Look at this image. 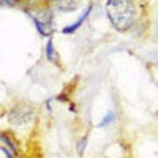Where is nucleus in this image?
<instances>
[{
	"label": "nucleus",
	"mask_w": 158,
	"mask_h": 158,
	"mask_svg": "<svg viewBox=\"0 0 158 158\" xmlns=\"http://www.w3.org/2000/svg\"><path fill=\"white\" fill-rule=\"evenodd\" d=\"M2 3L6 6H16L19 3V0H2Z\"/></svg>",
	"instance_id": "nucleus-7"
},
{
	"label": "nucleus",
	"mask_w": 158,
	"mask_h": 158,
	"mask_svg": "<svg viewBox=\"0 0 158 158\" xmlns=\"http://www.w3.org/2000/svg\"><path fill=\"white\" fill-rule=\"evenodd\" d=\"M35 118V108L27 101H21L10 109L8 120L13 127H25L33 122Z\"/></svg>",
	"instance_id": "nucleus-2"
},
{
	"label": "nucleus",
	"mask_w": 158,
	"mask_h": 158,
	"mask_svg": "<svg viewBox=\"0 0 158 158\" xmlns=\"http://www.w3.org/2000/svg\"><path fill=\"white\" fill-rule=\"evenodd\" d=\"M46 56H48V60L51 62H54L57 54H56V51H54V44H52V40H49V43H48V48H46Z\"/></svg>",
	"instance_id": "nucleus-5"
},
{
	"label": "nucleus",
	"mask_w": 158,
	"mask_h": 158,
	"mask_svg": "<svg viewBox=\"0 0 158 158\" xmlns=\"http://www.w3.org/2000/svg\"><path fill=\"white\" fill-rule=\"evenodd\" d=\"M90 11H92V5H89V8L82 13V15H81V18H79L77 19V22H73L71 25H68V27H65V29H62V32L63 33H74L79 27H81V25L84 24V21H85V18L90 15Z\"/></svg>",
	"instance_id": "nucleus-4"
},
{
	"label": "nucleus",
	"mask_w": 158,
	"mask_h": 158,
	"mask_svg": "<svg viewBox=\"0 0 158 158\" xmlns=\"http://www.w3.org/2000/svg\"><path fill=\"white\" fill-rule=\"evenodd\" d=\"M52 11H62V13H70L79 8V0H49L48 5Z\"/></svg>",
	"instance_id": "nucleus-3"
},
{
	"label": "nucleus",
	"mask_w": 158,
	"mask_h": 158,
	"mask_svg": "<svg viewBox=\"0 0 158 158\" xmlns=\"http://www.w3.org/2000/svg\"><path fill=\"white\" fill-rule=\"evenodd\" d=\"M106 15L112 27L122 33L133 30L139 19V11L135 0H108Z\"/></svg>",
	"instance_id": "nucleus-1"
},
{
	"label": "nucleus",
	"mask_w": 158,
	"mask_h": 158,
	"mask_svg": "<svg viewBox=\"0 0 158 158\" xmlns=\"http://www.w3.org/2000/svg\"><path fill=\"white\" fill-rule=\"evenodd\" d=\"M114 118H115V115H114L112 112H109V114H108L106 117L103 118V122H101V123H100L98 127H106V125H109V123H111V122L114 120Z\"/></svg>",
	"instance_id": "nucleus-6"
}]
</instances>
